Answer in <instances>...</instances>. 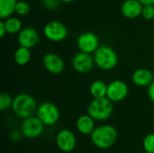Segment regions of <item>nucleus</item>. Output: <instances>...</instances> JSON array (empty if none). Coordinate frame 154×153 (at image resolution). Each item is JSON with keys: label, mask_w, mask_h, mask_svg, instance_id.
Instances as JSON below:
<instances>
[{"label": "nucleus", "mask_w": 154, "mask_h": 153, "mask_svg": "<svg viewBox=\"0 0 154 153\" xmlns=\"http://www.w3.org/2000/svg\"><path fill=\"white\" fill-rule=\"evenodd\" d=\"M117 131L110 124L97 126L90 134L92 143L98 149L106 150L112 147L117 140Z\"/></svg>", "instance_id": "obj_1"}, {"label": "nucleus", "mask_w": 154, "mask_h": 153, "mask_svg": "<svg viewBox=\"0 0 154 153\" xmlns=\"http://www.w3.org/2000/svg\"><path fill=\"white\" fill-rule=\"evenodd\" d=\"M38 106L35 99L29 94L21 93L14 96L12 109L16 116L25 119L32 116L37 111Z\"/></svg>", "instance_id": "obj_2"}, {"label": "nucleus", "mask_w": 154, "mask_h": 153, "mask_svg": "<svg viewBox=\"0 0 154 153\" xmlns=\"http://www.w3.org/2000/svg\"><path fill=\"white\" fill-rule=\"evenodd\" d=\"M95 65L105 71H109L114 69L118 63V56L116 50L107 46L101 45L93 54Z\"/></svg>", "instance_id": "obj_3"}, {"label": "nucleus", "mask_w": 154, "mask_h": 153, "mask_svg": "<svg viewBox=\"0 0 154 153\" xmlns=\"http://www.w3.org/2000/svg\"><path fill=\"white\" fill-rule=\"evenodd\" d=\"M113 102L107 97L94 98L88 106V114L95 121H106L113 114Z\"/></svg>", "instance_id": "obj_4"}, {"label": "nucleus", "mask_w": 154, "mask_h": 153, "mask_svg": "<svg viewBox=\"0 0 154 153\" xmlns=\"http://www.w3.org/2000/svg\"><path fill=\"white\" fill-rule=\"evenodd\" d=\"M36 116L44 125H54L60 119V110L56 105L51 102H43L38 106Z\"/></svg>", "instance_id": "obj_5"}, {"label": "nucleus", "mask_w": 154, "mask_h": 153, "mask_svg": "<svg viewBox=\"0 0 154 153\" xmlns=\"http://www.w3.org/2000/svg\"><path fill=\"white\" fill-rule=\"evenodd\" d=\"M43 34L45 38L52 42H60L64 41L69 34L66 25L60 21H50L43 28Z\"/></svg>", "instance_id": "obj_6"}, {"label": "nucleus", "mask_w": 154, "mask_h": 153, "mask_svg": "<svg viewBox=\"0 0 154 153\" xmlns=\"http://www.w3.org/2000/svg\"><path fill=\"white\" fill-rule=\"evenodd\" d=\"M43 131L44 124L37 116L32 115L31 117L25 118L21 124V132L23 136L29 139H34L41 136Z\"/></svg>", "instance_id": "obj_7"}, {"label": "nucleus", "mask_w": 154, "mask_h": 153, "mask_svg": "<svg viewBox=\"0 0 154 153\" xmlns=\"http://www.w3.org/2000/svg\"><path fill=\"white\" fill-rule=\"evenodd\" d=\"M129 87L127 84L120 79H115L107 84L106 97L113 103H118L128 96Z\"/></svg>", "instance_id": "obj_8"}, {"label": "nucleus", "mask_w": 154, "mask_h": 153, "mask_svg": "<svg viewBox=\"0 0 154 153\" xmlns=\"http://www.w3.org/2000/svg\"><path fill=\"white\" fill-rule=\"evenodd\" d=\"M77 45L79 51L94 54L99 47V39L97 35L92 32H84L78 36Z\"/></svg>", "instance_id": "obj_9"}, {"label": "nucleus", "mask_w": 154, "mask_h": 153, "mask_svg": "<svg viewBox=\"0 0 154 153\" xmlns=\"http://www.w3.org/2000/svg\"><path fill=\"white\" fill-rule=\"evenodd\" d=\"M72 67L75 71L80 74L88 73L94 67L95 61L91 54L79 51L74 55L72 58Z\"/></svg>", "instance_id": "obj_10"}, {"label": "nucleus", "mask_w": 154, "mask_h": 153, "mask_svg": "<svg viewBox=\"0 0 154 153\" xmlns=\"http://www.w3.org/2000/svg\"><path fill=\"white\" fill-rule=\"evenodd\" d=\"M42 65L44 69L53 75H59L65 69V62L63 59L56 53H46L42 58Z\"/></svg>", "instance_id": "obj_11"}, {"label": "nucleus", "mask_w": 154, "mask_h": 153, "mask_svg": "<svg viewBox=\"0 0 154 153\" xmlns=\"http://www.w3.org/2000/svg\"><path fill=\"white\" fill-rule=\"evenodd\" d=\"M77 140L74 133L67 129L61 130L56 136V144L63 152H71L76 147Z\"/></svg>", "instance_id": "obj_12"}, {"label": "nucleus", "mask_w": 154, "mask_h": 153, "mask_svg": "<svg viewBox=\"0 0 154 153\" xmlns=\"http://www.w3.org/2000/svg\"><path fill=\"white\" fill-rule=\"evenodd\" d=\"M17 41L19 46L31 49L38 43L39 33L33 27H24L18 33Z\"/></svg>", "instance_id": "obj_13"}, {"label": "nucleus", "mask_w": 154, "mask_h": 153, "mask_svg": "<svg viewBox=\"0 0 154 153\" xmlns=\"http://www.w3.org/2000/svg\"><path fill=\"white\" fill-rule=\"evenodd\" d=\"M143 5L139 0H125L121 5L122 14L128 19H135L142 15Z\"/></svg>", "instance_id": "obj_14"}, {"label": "nucleus", "mask_w": 154, "mask_h": 153, "mask_svg": "<svg viewBox=\"0 0 154 153\" xmlns=\"http://www.w3.org/2000/svg\"><path fill=\"white\" fill-rule=\"evenodd\" d=\"M133 83L140 87H148L154 80V74L148 69L140 68L134 71L132 75Z\"/></svg>", "instance_id": "obj_15"}, {"label": "nucleus", "mask_w": 154, "mask_h": 153, "mask_svg": "<svg viewBox=\"0 0 154 153\" xmlns=\"http://www.w3.org/2000/svg\"><path fill=\"white\" fill-rule=\"evenodd\" d=\"M77 130L84 135H90L94 131L95 127V120L88 114L79 116L76 122Z\"/></svg>", "instance_id": "obj_16"}, {"label": "nucleus", "mask_w": 154, "mask_h": 153, "mask_svg": "<svg viewBox=\"0 0 154 153\" xmlns=\"http://www.w3.org/2000/svg\"><path fill=\"white\" fill-rule=\"evenodd\" d=\"M31 57L32 54L30 49L23 46H19L14 53V62L18 66H25L26 64H28L31 60Z\"/></svg>", "instance_id": "obj_17"}, {"label": "nucleus", "mask_w": 154, "mask_h": 153, "mask_svg": "<svg viewBox=\"0 0 154 153\" xmlns=\"http://www.w3.org/2000/svg\"><path fill=\"white\" fill-rule=\"evenodd\" d=\"M107 85L102 80H95L91 83L89 87V93L93 98H102L106 97Z\"/></svg>", "instance_id": "obj_18"}, {"label": "nucleus", "mask_w": 154, "mask_h": 153, "mask_svg": "<svg viewBox=\"0 0 154 153\" xmlns=\"http://www.w3.org/2000/svg\"><path fill=\"white\" fill-rule=\"evenodd\" d=\"M17 0H0V18L5 20L15 13Z\"/></svg>", "instance_id": "obj_19"}, {"label": "nucleus", "mask_w": 154, "mask_h": 153, "mask_svg": "<svg viewBox=\"0 0 154 153\" xmlns=\"http://www.w3.org/2000/svg\"><path fill=\"white\" fill-rule=\"evenodd\" d=\"M4 21L5 26V30L6 32L8 34H15V33H19L21 32V30L23 29V23L22 21L15 16H10Z\"/></svg>", "instance_id": "obj_20"}, {"label": "nucleus", "mask_w": 154, "mask_h": 153, "mask_svg": "<svg viewBox=\"0 0 154 153\" xmlns=\"http://www.w3.org/2000/svg\"><path fill=\"white\" fill-rule=\"evenodd\" d=\"M13 102H14V98H12V96L9 94L3 92L0 95V110L5 111L10 107L12 108Z\"/></svg>", "instance_id": "obj_21"}, {"label": "nucleus", "mask_w": 154, "mask_h": 153, "mask_svg": "<svg viewBox=\"0 0 154 153\" xmlns=\"http://www.w3.org/2000/svg\"><path fill=\"white\" fill-rule=\"evenodd\" d=\"M31 10V6L29 5V3H27L26 1L21 0V1H17L16 6H15V14H18L19 16H25L30 13Z\"/></svg>", "instance_id": "obj_22"}, {"label": "nucleus", "mask_w": 154, "mask_h": 153, "mask_svg": "<svg viewBox=\"0 0 154 153\" xmlns=\"http://www.w3.org/2000/svg\"><path fill=\"white\" fill-rule=\"evenodd\" d=\"M143 144L146 152L154 153V133L146 135L143 139Z\"/></svg>", "instance_id": "obj_23"}, {"label": "nucleus", "mask_w": 154, "mask_h": 153, "mask_svg": "<svg viewBox=\"0 0 154 153\" xmlns=\"http://www.w3.org/2000/svg\"><path fill=\"white\" fill-rule=\"evenodd\" d=\"M142 16L146 20H152L154 18V5H143Z\"/></svg>", "instance_id": "obj_24"}, {"label": "nucleus", "mask_w": 154, "mask_h": 153, "mask_svg": "<svg viewBox=\"0 0 154 153\" xmlns=\"http://www.w3.org/2000/svg\"><path fill=\"white\" fill-rule=\"evenodd\" d=\"M60 3H61L60 0H42V5L48 10H55V9H57Z\"/></svg>", "instance_id": "obj_25"}, {"label": "nucleus", "mask_w": 154, "mask_h": 153, "mask_svg": "<svg viewBox=\"0 0 154 153\" xmlns=\"http://www.w3.org/2000/svg\"><path fill=\"white\" fill-rule=\"evenodd\" d=\"M22 135H23V133H22L21 131L19 132V131L14 130V131H12V132L10 133L9 138H10V140H11L13 142H18L21 140Z\"/></svg>", "instance_id": "obj_26"}, {"label": "nucleus", "mask_w": 154, "mask_h": 153, "mask_svg": "<svg viewBox=\"0 0 154 153\" xmlns=\"http://www.w3.org/2000/svg\"><path fill=\"white\" fill-rule=\"evenodd\" d=\"M147 94H148L149 99H150L152 103H154V80L152 81V83L148 87Z\"/></svg>", "instance_id": "obj_27"}, {"label": "nucleus", "mask_w": 154, "mask_h": 153, "mask_svg": "<svg viewBox=\"0 0 154 153\" xmlns=\"http://www.w3.org/2000/svg\"><path fill=\"white\" fill-rule=\"evenodd\" d=\"M6 30H5V23H4V21L2 20L0 22V37L3 38L5 34H6Z\"/></svg>", "instance_id": "obj_28"}, {"label": "nucleus", "mask_w": 154, "mask_h": 153, "mask_svg": "<svg viewBox=\"0 0 154 153\" xmlns=\"http://www.w3.org/2000/svg\"><path fill=\"white\" fill-rule=\"evenodd\" d=\"M143 5H154V0H139Z\"/></svg>", "instance_id": "obj_29"}, {"label": "nucleus", "mask_w": 154, "mask_h": 153, "mask_svg": "<svg viewBox=\"0 0 154 153\" xmlns=\"http://www.w3.org/2000/svg\"><path fill=\"white\" fill-rule=\"evenodd\" d=\"M61 3H65V4H69V3H72L74 2L75 0H60Z\"/></svg>", "instance_id": "obj_30"}, {"label": "nucleus", "mask_w": 154, "mask_h": 153, "mask_svg": "<svg viewBox=\"0 0 154 153\" xmlns=\"http://www.w3.org/2000/svg\"><path fill=\"white\" fill-rule=\"evenodd\" d=\"M145 153H151V152H145Z\"/></svg>", "instance_id": "obj_31"}]
</instances>
